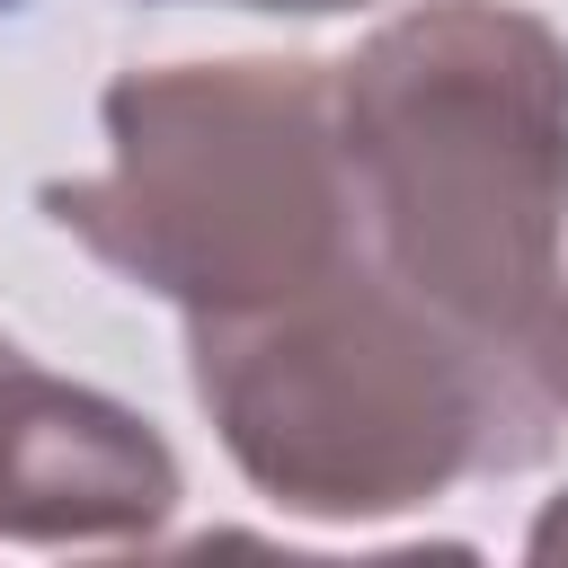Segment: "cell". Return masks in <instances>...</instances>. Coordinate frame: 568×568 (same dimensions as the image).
Returning a JSON list of instances; mask_svg holds the SVG:
<instances>
[{
	"instance_id": "1",
	"label": "cell",
	"mask_w": 568,
	"mask_h": 568,
	"mask_svg": "<svg viewBox=\"0 0 568 568\" xmlns=\"http://www.w3.org/2000/svg\"><path fill=\"white\" fill-rule=\"evenodd\" d=\"M328 106L364 266L524 355L568 240V36L515 0H417L328 62Z\"/></svg>"
},
{
	"instance_id": "2",
	"label": "cell",
	"mask_w": 568,
	"mask_h": 568,
	"mask_svg": "<svg viewBox=\"0 0 568 568\" xmlns=\"http://www.w3.org/2000/svg\"><path fill=\"white\" fill-rule=\"evenodd\" d=\"M186 382L240 479L311 524H382L532 470L559 417L524 355L470 346L364 248L284 302L186 320Z\"/></svg>"
},
{
	"instance_id": "3",
	"label": "cell",
	"mask_w": 568,
	"mask_h": 568,
	"mask_svg": "<svg viewBox=\"0 0 568 568\" xmlns=\"http://www.w3.org/2000/svg\"><path fill=\"white\" fill-rule=\"evenodd\" d=\"M98 124L106 169L44 178L36 204L62 240L186 320L284 302L355 257L328 62L240 53L124 71Z\"/></svg>"
},
{
	"instance_id": "4",
	"label": "cell",
	"mask_w": 568,
	"mask_h": 568,
	"mask_svg": "<svg viewBox=\"0 0 568 568\" xmlns=\"http://www.w3.org/2000/svg\"><path fill=\"white\" fill-rule=\"evenodd\" d=\"M524 373H532V390L568 417V266H559V284H550V302H541L532 337H524Z\"/></svg>"
},
{
	"instance_id": "5",
	"label": "cell",
	"mask_w": 568,
	"mask_h": 568,
	"mask_svg": "<svg viewBox=\"0 0 568 568\" xmlns=\"http://www.w3.org/2000/svg\"><path fill=\"white\" fill-rule=\"evenodd\" d=\"M524 550H532V559H568V497H550V506L532 515V532H524Z\"/></svg>"
},
{
	"instance_id": "6",
	"label": "cell",
	"mask_w": 568,
	"mask_h": 568,
	"mask_svg": "<svg viewBox=\"0 0 568 568\" xmlns=\"http://www.w3.org/2000/svg\"><path fill=\"white\" fill-rule=\"evenodd\" d=\"M222 9H275V18H337V9H364V0H222Z\"/></svg>"
},
{
	"instance_id": "7",
	"label": "cell",
	"mask_w": 568,
	"mask_h": 568,
	"mask_svg": "<svg viewBox=\"0 0 568 568\" xmlns=\"http://www.w3.org/2000/svg\"><path fill=\"white\" fill-rule=\"evenodd\" d=\"M9 364H18V337H0V373H9Z\"/></svg>"
}]
</instances>
